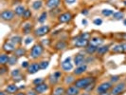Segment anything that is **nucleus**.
Masks as SVG:
<instances>
[{
    "mask_svg": "<svg viewBox=\"0 0 126 95\" xmlns=\"http://www.w3.org/2000/svg\"><path fill=\"white\" fill-rule=\"evenodd\" d=\"M94 82L95 81L93 78H91V77H84V78H81V79L75 81L74 86H76L78 89H85L90 84H92V83Z\"/></svg>",
    "mask_w": 126,
    "mask_h": 95,
    "instance_id": "1",
    "label": "nucleus"
},
{
    "mask_svg": "<svg viewBox=\"0 0 126 95\" xmlns=\"http://www.w3.org/2000/svg\"><path fill=\"white\" fill-rule=\"evenodd\" d=\"M44 48L41 45H35L33 48L32 49V52H31V56L33 59H36L38 57L41 56V54L43 53Z\"/></svg>",
    "mask_w": 126,
    "mask_h": 95,
    "instance_id": "2",
    "label": "nucleus"
},
{
    "mask_svg": "<svg viewBox=\"0 0 126 95\" xmlns=\"http://www.w3.org/2000/svg\"><path fill=\"white\" fill-rule=\"evenodd\" d=\"M125 84L124 83H121V84H119L117 86H115L111 91V95H120L121 94L124 90H125Z\"/></svg>",
    "mask_w": 126,
    "mask_h": 95,
    "instance_id": "3",
    "label": "nucleus"
},
{
    "mask_svg": "<svg viewBox=\"0 0 126 95\" xmlns=\"http://www.w3.org/2000/svg\"><path fill=\"white\" fill-rule=\"evenodd\" d=\"M112 88L111 83L109 82H104L101 84L98 88H97V92L98 93H102V92H107L109 89Z\"/></svg>",
    "mask_w": 126,
    "mask_h": 95,
    "instance_id": "4",
    "label": "nucleus"
},
{
    "mask_svg": "<svg viewBox=\"0 0 126 95\" xmlns=\"http://www.w3.org/2000/svg\"><path fill=\"white\" fill-rule=\"evenodd\" d=\"M74 45L76 47H79V48H82V47H86L88 45V40L87 38H84L82 36L76 38L75 41H74Z\"/></svg>",
    "mask_w": 126,
    "mask_h": 95,
    "instance_id": "5",
    "label": "nucleus"
},
{
    "mask_svg": "<svg viewBox=\"0 0 126 95\" xmlns=\"http://www.w3.org/2000/svg\"><path fill=\"white\" fill-rule=\"evenodd\" d=\"M62 68L65 71H70L73 69V64L71 63V58L70 57H67L65 60H63V63H62Z\"/></svg>",
    "mask_w": 126,
    "mask_h": 95,
    "instance_id": "6",
    "label": "nucleus"
},
{
    "mask_svg": "<svg viewBox=\"0 0 126 95\" xmlns=\"http://www.w3.org/2000/svg\"><path fill=\"white\" fill-rule=\"evenodd\" d=\"M48 32H49V27L48 26H42L35 31V34L37 36H43L45 34H47Z\"/></svg>",
    "mask_w": 126,
    "mask_h": 95,
    "instance_id": "7",
    "label": "nucleus"
},
{
    "mask_svg": "<svg viewBox=\"0 0 126 95\" xmlns=\"http://www.w3.org/2000/svg\"><path fill=\"white\" fill-rule=\"evenodd\" d=\"M14 17V13L12 12V11H4V12H2L1 13V18L3 19V20H5V21H10V20H12V19Z\"/></svg>",
    "mask_w": 126,
    "mask_h": 95,
    "instance_id": "8",
    "label": "nucleus"
},
{
    "mask_svg": "<svg viewBox=\"0 0 126 95\" xmlns=\"http://www.w3.org/2000/svg\"><path fill=\"white\" fill-rule=\"evenodd\" d=\"M47 89H48V86H47V84H44V83L39 84V85H37V86L35 87V91H36L37 93H44Z\"/></svg>",
    "mask_w": 126,
    "mask_h": 95,
    "instance_id": "9",
    "label": "nucleus"
},
{
    "mask_svg": "<svg viewBox=\"0 0 126 95\" xmlns=\"http://www.w3.org/2000/svg\"><path fill=\"white\" fill-rule=\"evenodd\" d=\"M83 62H84V55H82L81 53L79 54H76L75 57H74V63L77 67L81 66V65H83Z\"/></svg>",
    "mask_w": 126,
    "mask_h": 95,
    "instance_id": "10",
    "label": "nucleus"
},
{
    "mask_svg": "<svg viewBox=\"0 0 126 95\" xmlns=\"http://www.w3.org/2000/svg\"><path fill=\"white\" fill-rule=\"evenodd\" d=\"M71 17H72V15L70 13H64L59 16V21L61 23H65V22H68L71 19Z\"/></svg>",
    "mask_w": 126,
    "mask_h": 95,
    "instance_id": "11",
    "label": "nucleus"
},
{
    "mask_svg": "<svg viewBox=\"0 0 126 95\" xmlns=\"http://www.w3.org/2000/svg\"><path fill=\"white\" fill-rule=\"evenodd\" d=\"M40 69H41V68H40V64H37V63L32 64V65H31V66H29V68H28V70H29V73H31V74L36 73Z\"/></svg>",
    "mask_w": 126,
    "mask_h": 95,
    "instance_id": "12",
    "label": "nucleus"
},
{
    "mask_svg": "<svg viewBox=\"0 0 126 95\" xmlns=\"http://www.w3.org/2000/svg\"><path fill=\"white\" fill-rule=\"evenodd\" d=\"M112 51L114 52H123V51H126V43L115 46L113 49H112Z\"/></svg>",
    "mask_w": 126,
    "mask_h": 95,
    "instance_id": "13",
    "label": "nucleus"
},
{
    "mask_svg": "<svg viewBox=\"0 0 126 95\" xmlns=\"http://www.w3.org/2000/svg\"><path fill=\"white\" fill-rule=\"evenodd\" d=\"M79 90L80 89H78L76 86H71L68 89H66V94L67 95H78L79 94Z\"/></svg>",
    "mask_w": 126,
    "mask_h": 95,
    "instance_id": "14",
    "label": "nucleus"
},
{
    "mask_svg": "<svg viewBox=\"0 0 126 95\" xmlns=\"http://www.w3.org/2000/svg\"><path fill=\"white\" fill-rule=\"evenodd\" d=\"M3 50L7 52H11V51H13L15 50V45H13V43H11V42H7L5 44L3 45Z\"/></svg>",
    "mask_w": 126,
    "mask_h": 95,
    "instance_id": "15",
    "label": "nucleus"
},
{
    "mask_svg": "<svg viewBox=\"0 0 126 95\" xmlns=\"http://www.w3.org/2000/svg\"><path fill=\"white\" fill-rule=\"evenodd\" d=\"M86 69H87V66L86 65H81V66H79V67L76 68V70H74V74L75 75H80V74L83 73L86 70Z\"/></svg>",
    "mask_w": 126,
    "mask_h": 95,
    "instance_id": "16",
    "label": "nucleus"
},
{
    "mask_svg": "<svg viewBox=\"0 0 126 95\" xmlns=\"http://www.w3.org/2000/svg\"><path fill=\"white\" fill-rule=\"evenodd\" d=\"M59 4H60V0H48L47 3V6L49 9H54L59 6Z\"/></svg>",
    "mask_w": 126,
    "mask_h": 95,
    "instance_id": "17",
    "label": "nucleus"
},
{
    "mask_svg": "<svg viewBox=\"0 0 126 95\" xmlns=\"http://www.w3.org/2000/svg\"><path fill=\"white\" fill-rule=\"evenodd\" d=\"M18 89L19 88L15 85H9L6 87V91L8 93H15Z\"/></svg>",
    "mask_w": 126,
    "mask_h": 95,
    "instance_id": "18",
    "label": "nucleus"
},
{
    "mask_svg": "<svg viewBox=\"0 0 126 95\" xmlns=\"http://www.w3.org/2000/svg\"><path fill=\"white\" fill-rule=\"evenodd\" d=\"M61 77V72L57 71V72H54L50 77V83L52 84H56L58 81H59V78Z\"/></svg>",
    "mask_w": 126,
    "mask_h": 95,
    "instance_id": "19",
    "label": "nucleus"
},
{
    "mask_svg": "<svg viewBox=\"0 0 126 95\" xmlns=\"http://www.w3.org/2000/svg\"><path fill=\"white\" fill-rule=\"evenodd\" d=\"M9 60H10V57L7 54H2L0 56V64L1 65H5V64L9 63Z\"/></svg>",
    "mask_w": 126,
    "mask_h": 95,
    "instance_id": "20",
    "label": "nucleus"
},
{
    "mask_svg": "<svg viewBox=\"0 0 126 95\" xmlns=\"http://www.w3.org/2000/svg\"><path fill=\"white\" fill-rule=\"evenodd\" d=\"M97 50H98V48H97V46H95V45H92L90 44L87 46V48H86V51L88 52V53H94L95 51H97Z\"/></svg>",
    "mask_w": 126,
    "mask_h": 95,
    "instance_id": "21",
    "label": "nucleus"
},
{
    "mask_svg": "<svg viewBox=\"0 0 126 95\" xmlns=\"http://www.w3.org/2000/svg\"><path fill=\"white\" fill-rule=\"evenodd\" d=\"M25 8L23 6H17L15 8V13L17 14V15H23L24 13H25Z\"/></svg>",
    "mask_w": 126,
    "mask_h": 95,
    "instance_id": "22",
    "label": "nucleus"
},
{
    "mask_svg": "<svg viewBox=\"0 0 126 95\" xmlns=\"http://www.w3.org/2000/svg\"><path fill=\"white\" fill-rule=\"evenodd\" d=\"M42 5H43V3H42L41 0H36V1H34V2L32 3V8H33L34 10H39V9H41Z\"/></svg>",
    "mask_w": 126,
    "mask_h": 95,
    "instance_id": "23",
    "label": "nucleus"
},
{
    "mask_svg": "<svg viewBox=\"0 0 126 95\" xmlns=\"http://www.w3.org/2000/svg\"><path fill=\"white\" fill-rule=\"evenodd\" d=\"M22 41H21V37L20 36H13L11 38V43H13V45H17L20 44Z\"/></svg>",
    "mask_w": 126,
    "mask_h": 95,
    "instance_id": "24",
    "label": "nucleus"
},
{
    "mask_svg": "<svg viewBox=\"0 0 126 95\" xmlns=\"http://www.w3.org/2000/svg\"><path fill=\"white\" fill-rule=\"evenodd\" d=\"M91 44L95 45V46H99V45L102 44V40L101 38H92L91 39Z\"/></svg>",
    "mask_w": 126,
    "mask_h": 95,
    "instance_id": "25",
    "label": "nucleus"
},
{
    "mask_svg": "<svg viewBox=\"0 0 126 95\" xmlns=\"http://www.w3.org/2000/svg\"><path fill=\"white\" fill-rule=\"evenodd\" d=\"M97 51H98L100 54H104L105 52L108 51V46H103V47H101V48H98Z\"/></svg>",
    "mask_w": 126,
    "mask_h": 95,
    "instance_id": "26",
    "label": "nucleus"
},
{
    "mask_svg": "<svg viewBox=\"0 0 126 95\" xmlns=\"http://www.w3.org/2000/svg\"><path fill=\"white\" fill-rule=\"evenodd\" d=\"M63 93H64V89L61 88V87H58L54 90V95H63Z\"/></svg>",
    "mask_w": 126,
    "mask_h": 95,
    "instance_id": "27",
    "label": "nucleus"
},
{
    "mask_svg": "<svg viewBox=\"0 0 126 95\" xmlns=\"http://www.w3.org/2000/svg\"><path fill=\"white\" fill-rule=\"evenodd\" d=\"M101 13H102L104 16L108 17V16H110V15H113L114 12L112 11V10H108V9H105V10H102Z\"/></svg>",
    "mask_w": 126,
    "mask_h": 95,
    "instance_id": "28",
    "label": "nucleus"
},
{
    "mask_svg": "<svg viewBox=\"0 0 126 95\" xmlns=\"http://www.w3.org/2000/svg\"><path fill=\"white\" fill-rule=\"evenodd\" d=\"M26 51L22 48H19L17 50H15V56H22L25 54Z\"/></svg>",
    "mask_w": 126,
    "mask_h": 95,
    "instance_id": "29",
    "label": "nucleus"
},
{
    "mask_svg": "<svg viewBox=\"0 0 126 95\" xmlns=\"http://www.w3.org/2000/svg\"><path fill=\"white\" fill-rule=\"evenodd\" d=\"M47 13H46V12H44V13L40 15V17L38 18V21L40 23H44L45 21H46V19H47Z\"/></svg>",
    "mask_w": 126,
    "mask_h": 95,
    "instance_id": "30",
    "label": "nucleus"
},
{
    "mask_svg": "<svg viewBox=\"0 0 126 95\" xmlns=\"http://www.w3.org/2000/svg\"><path fill=\"white\" fill-rule=\"evenodd\" d=\"M123 17V13L119 12V13H114L113 14V18L115 20H120V19H122Z\"/></svg>",
    "mask_w": 126,
    "mask_h": 95,
    "instance_id": "31",
    "label": "nucleus"
},
{
    "mask_svg": "<svg viewBox=\"0 0 126 95\" xmlns=\"http://www.w3.org/2000/svg\"><path fill=\"white\" fill-rule=\"evenodd\" d=\"M65 48V43L63 42V41H61V42H59V43H57L56 44V49L57 50H63Z\"/></svg>",
    "mask_w": 126,
    "mask_h": 95,
    "instance_id": "32",
    "label": "nucleus"
},
{
    "mask_svg": "<svg viewBox=\"0 0 126 95\" xmlns=\"http://www.w3.org/2000/svg\"><path fill=\"white\" fill-rule=\"evenodd\" d=\"M16 62H17V58H16V56H15V55H14V56L10 57V60H9V64H10L11 66H13L14 64H16Z\"/></svg>",
    "mask_w": 126,
    "mask_h": 95,
    "instance_id": "33",
    "label": "nucleus"
},
{
    "mask_svg": "<svg viewBox=\"0 0 126 95\" xmlns=\"http://www.w3.org/2000/svg\"><path fill=\"white\" fill-rule=\"evenodd\" d=\"M32 29V25L31 24H26L25 26H24V28H23V30H24V32H25V33H29V32H30V30Z\"/></svg>",
    "mask_w": 126,
    "mask_h": 95,
    "instance_id": "34",
    "label": "nucleus"
},
{
    "mask_svg": "<svg viewBox=\"0 0 126 95\" xmlns=\"http://www.w3.org/2000/svg\"><path fill=\"white\" fill-rule=\"evenodd\" d=\"M47 67H48V62H47V61H43V62L40 63V68H41L42 70H44V69L47 68Z\"/></svg>",
    "mask_w": 126,
    "mask_h": 95,
    "instance_id": "35",
    "label": "nucleus"
},
{
    "mask_svg": "<svg viewBox=\"0 0 126 95\" xmlns=\"http://www.w3.org/2000/svg\"><path fill=\"white\" fill-rule=\"evenodd\" d=\"M23 16H24V18H30L31 16H32V13H31V11H29V10H26L24 14H23Z\"/></svg>",
    "mask_w": 126,
    "mask_h": 95,
    "instance_id": "36",
    "label": "nucleus"
},
{
    "mask_svg": "<svg viewBox=\"0 0 126 95\" xmlns=\"http://www.w3.org/2000/svg\"><path fill=\"white\" fill-rule=\"evenodd\" d=\"M73 81H74L73 76H67V77L65 78V83H66V84H71Z\"/></svg>",
    "mask_w": 126,
    "mask_h": 95,
    "instance_id": "37",
    "label": "nucleus"
},
{
    "mask_svg": "<svg viewBox=\"0 0 126 95\" xmlns=\"http://www.w3.org/2000/svg\"><path fill=\"white\" fill-rule=\"evenodd\" d=\"M42 82H43V79L42 78H37V79L33 80V84H35L36 86L39 85V84H42Z\"/></svg>",
    "mask_w": 126,
    "mask_h": 95,
    "instance_id": "38",
    "label": "nucleus"
},
{
    "mask_svg": "<svg viewBox=\"0 0 126 95\" xmlns=\"http://www.w3.org/2000/svg\"><path fill=\"white\" fill-rule=\"evenodd\" d=\"M18 75H19V70H13V72H12V76H13V78H15V77H18Z\"/></svg>",
    "mask_w": 126,
    "mask_h": 95,
    "instance_id": "39",
    "label": "nucleus"
},
{
    "mask_svg": "<svg viewBox=\"0 0 126 95\" xmlns=\"http://www.w3.org/2000/svg\"><path fill=\"white\" fill-rule=\"evenodd\" d=\"M94 24L95 25H97V26H100V25H101L102 24V20L101 19H95L94 20Z\"/></svg>",
    "mask_w": 126,
    "mask_h": 95,
    "instance_id": "40",
    "label": "nucleus"
},
{
    "mask_svg": "<svg viewBox=\"0 0 126 95\" xmlns=\"http://www.w3.org/2000/svg\"><path fill=\"white\" fill-rule=\"evenodd\" d=\"M32 42V38L31 37H28L27 39H26V41H25V44L26 45H29V44H31Z\"/></svg>",
    "mask_w": 126,
    "mask_h": 95,
    "instance_id": "41",
    "label": "nucleus"
},
{
    "mask_svg": "<svg viewBox=\"0 0 126 95\" xmlns=\"http://www.w3.org/2000/svg\"><path fill=\"white\" fill-rule=\"evenodd\" d=\"M119 76H112V78H111V81L112 82H117V81H119Z\"/></svg>",
    "mask_w": 126,
    "mask_h": 95,
    "instance_id": "42",
    "label": "nucleus"
},
{
    "mask_svg": "<svg viewBox=\"0 0 126 95\" xmlns=\"http://www.w3.org/2000/svg\"><path fill=\"white\" fill-rule=\"evenodd\" d=\"M65 2L67 3V4H69V5H72V4H74L76 2V0H65Z\"/></svg>",
    "mask_w": 126,
    "mask_h": 95,
    "instance_id": "43",
    "label": "nucleus"
},
{
    "mask_svg": "<svg viewBox=\"0 0 126 95\" xmlns=\"http://www.w3.org/2000/svg\"><path fill=\"white\" fill-rule=\"evenodd\" d=\"M22 67L23 68H29V63L28 62H23L22 63Z\"/></svg>",
    "mask_w": 126,
    "mask_h": 95,
    "instance_id": "44",
    "label": "nucleus"
},
{
    "mask_svg": "<svg viewBox=\"0 0 126 95\" xmlns=\"http://www.w3.org/2000/svg\"><path fill=\"white\" fill-rule=\"evenodd\" d=\"M28 95H37V93H35V92H33V91H29V92H28Z\"/></svg>",
    "mask_w": 126,
    "mask_h": 95,
    "instance_id": "45",
    "label": "nucleus"
},
{
    "mask_svg": "<svg viewBox=\"0 0 126 95\" xmlns=\"http://www.w3.org/2000/svg\"><path fill=\"white\" fill-rule=\"evenodd\" d=\"M5 71H6V69H5V68H2V69H1V74H3Z\"/></svg>",
    "mask_w": 126,
    "mask_h": 95,
    "instance_id": "46",
    "label": "nucleus"
},
{
    "mask_svg": "<svg viewBox=\"0 0 126 95\" xmlns=\"http://www.w3.org/2000/svg\"><path fill=\"white\" fill-rule=\"evenodd\" d=\"M100 95H110L107 92H102V93H100Z\"/></svg>",
    "mask_w": 126,
    "mask_h": 95,
    "instance_id": "47",
    "label": "nucleus"
},
{
    "mask_svg": "<svg viewBox=\"0 0 126 95\" xmlns=\"http://www.w3.org/2000/svg\"><path fill=\"white\" fill-rule=\"evenodd\" d=\"M82 24L86 25V24H87V21H86V20H82Z\"/></svg>",
    "mask_w": 126,
    "mask_h": 95,
    "instance_id": "48",
    "label": "nucleus"
},
{
    "mask_svg": "<svg viewBox=\"0 0 126 95\" xmlns=\"http://www.w3.org/2000/svg\"><path fill=\"white\" fill-rule=\"evenodd\" d=\"M88 13L87 11H82V14H86V13Z\"/></svg>",
    "mask_w": 126,
    "mask_h": 95,
    "instance_id": "49",
    "label": "nucleus"
},
{
    "mask_svg": "<svg viewBox=\"0 0 126 95\" xmlns=\"http://www.w3.org/2000/svg\"><path fill=\"white\" fill-rule=\"evenodd\" d=\"M81 95H90V94H88V93H82V94H81Z\"/></svg>",
    "mask_w": 126,
    "mask_h": 95,
    "instance_id": "50",
    "label": "nucleus"
},
{
    "mask_svg": "<svg viewBox=\"0 0 126 95\" xmlns=\"http://www.w3.org/2000/svg\"><path fill=\"white\" fill-rule=\"evenodd\" d=\"M16 95H26V94H24V93H18V94H16Z\"/></svg>",
    "mask_w": 126,
    "mask_h": 95,
    "instance_id": "51",
    "label": "nucleus"
},
{
    "mask_svg": "<svg viewBox=\"0 0 126 95\" xmlns=\"http://www.w3.org/2000/svg\"><path fill=\"white\" fill-rule=\"evenodd\" d=\"M123 24H124V25L126 26V19H125V20H124V22H123Z\"/></svg>",
    "mask_w": 126,
    "mask_h": 95,
    "instance_id": "52",
    "label": "nucleus"
},
{
    "mask_svg": "<svg viewBox=\"0 0 126 95\" xmlns=\"http://www.w3.org/2000/svg\"><path fill=\"white\" fill-rule=\"evenodd\" d=\"M1 95H5V92H1Z\"/></svg>",
    "mask_w": 126,
    "mask_h": 95,
    "instance_id": "53",
    "label": "nucleus"
},
{
    "mask_svg": "<svg viewBox=\"0 0 126 95\" xmlns=\"http://www.w3.org/2000/svg\"><path fill=\"white\" fill-rule=\"evenodd\" d=\"M125 5H126V1H125Z\"/></svg>",
    "mask_w": 126,
    "mask_h": 95,
    "instance_id": "54",
    "label": "nucleus"
},
{
    "mask_svg": "<svg viewBox=\"0 0 126 95\" xmlns=\"http://www.w3.org/2000/svg\"><path fill=\"white\" fill-rule=\"evenodd\" d=\"M125 38H126V35H125Z\"/></svg>",
    "mask_w": 126,
    "mask_h": 95,
    "instance_id": "55",
    "label": "nucleus"
},
{
    "mask_svg": "<svg viewBox=\"0 0 126 95\" xmlns=\"http://www.w3.org/2000/svg\"><path fill=\"white\" fill-rule=\"evenodd\" d=\"M66 95H67V94H66Z\"/></svg>",
    "mask_w": 126,
    "mask_h": 95,
    "instance_id": "56",
    "label": "nucleus"
}]
</instances>
